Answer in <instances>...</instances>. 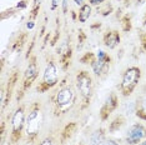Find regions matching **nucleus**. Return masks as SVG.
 <instances>
[{
	"label": "nucleus",
	"instance_id": "f257e3e1",
	"mask_svg": "<svg viewBox=\"0 0 146 145\" xmlns=\"http://www.w3.org/2000/svg\"><path fill=\"white\" fill-rule=\"evenodd\" d=\"M78 100V91L76 88L71 84L62 83L60 88L52 95V113L56 118H62L66 115L72 108L75 106Z\"/></svg>",
	"mask_w": 146,
	"mask_h": 145
},
{
	"label": "nucleus",
	"instance_id": "f03ea898",
	"mask_svg": "<svg viewBox=\"0 0 146 145\" xmlns=\"http://www.w3.org/2000/svg\"><path fill=\"white\" fill-rule=\"evenodd\" d=\"M42 108L40 101H34L26 113V121H25V133L24 139L26 144H35L39 139V135L42 129Z\"/></svg>",
	"mask_w": 146,
	"mask_h": 145
},
{
	"label": "nucleus",
	"instance_id": "7ed1b4c3",
	"mask_svg": "<svg viewBox=\"0 0 146 145\" xmlns=\"http://www.w3.org/2000/svg\"><path fill=\"white\" fill-rule=\"evenodd\" d=\"M75 88L80 96V109L85 110L89 108L90 101L94 96V79L89 70H79L75 75Z\"/></svg>",
	"mask_w": 146,
	"mask_h": 145
},
{
	"label": "nucleus",
	"instance_id": "20e7f679",
	"mask_svg": "<svg viewBox=\"0 0 146 145\" xmlns=\"http://www.w3.org/2000/svg\"><path fill=\"white\" fill-rule=\"evenodd\" d=\"M59 71H60V65L54 59L48 60L44 71H42L40 83H38L36 85V91L39 94H45L52 88H55L60 81V72Z\"/></svg>",
	"mask_w": 146,
	"mask_h": 145
},
{
	"label": "nucleus",
	"instance_id": "39448f33",
	"mask_svg": "<svg viewBox=\"0 0 146 145\" xmlns=\"http://www.w3.org/2000/svg\"><path fill=\"white\" fill-rule=\"evenodd\" d=\"M26 105L21 104L15 109L10 119V134L9 141L11 145L18 144L21 139H24L25 133V121H26Z\"/></svg>",
	"mask_w": 146,
	"mask_h": 145
},
{
	"label": "nucleus",
	"instance_id": "423d86ee",
	"mask_svg": "<svg viewBox=\"0 0 146 145\" xmlns=\"http://www.w3.org/2000/svg\"><path fill=\"white\" fill-rule=\"evenodd\" d=\"M141 75H142L141 68L136 67V65H132V67H129L125 69V71L122 72L121 81L117 86L121 96L129 98L134 93L136 86H137L141 80Z\"/></svg>",
	"mask_w": 146,
	"mask_h": 145
},
{
	"label": "nucleus",
	"instance_id": "0eeeda50",
	"mask_svg": "<svg viewBox=\"0 0 146 145\" xmlns=\"http://www.w3.org/2000/svg\"><path fill=\"white\" fill-rule=\"evenodd\" d=\"M38 76H39V64H38V60H36V57L33 55V57L29 59L28 65H26L25 70H24V72H23L21 85H20V89H19L18 98H16L18 99V103L24 98L26 91L34 85Z\"/></svg>",
	"mask_w": 146,
	"mask_h": 145
},
{
	"label": "nucleus",
	"instance_id": "6e6552de",
	"mask_svg": "<svg viewBox=\"0 0 146 145\" xmlns=\"http://www.w3.org/2000/svg\"><path fill=\"white\" fill-rule=\"evenodd\" d=\"M146 139V126L142 123H134L129 126L125 135V141L129 145H139Z\"/></svg>",
	"mask_w": 146,
	"mask_h": 145
},
{
	"label": "nucleus",
	"instance_id": "1a4fd4ad",
	"mask_svg": "<svg viewBox=\"0 0 146 145\" xmlns=\"http://www.w3.org/2000/svg\"><path fill=\"white\" fill-rule=\"evenodd\" d=\"M119 106V96L116 93H111L106 98L105 103L101 105L100 108V113H99V116H100L101 121H108L109 118L111 116V114L117 109Z\"/></svg>",
	"mask_w": 146,
	"mask_h": 145
},
{
	"label": "nucleus",
	"instance_id": "9d476101",
	"mask_svg": "<svg viewBox=\"0 0 146 145\" xmlns=\"http://www.w3.org/2000/svg\"><path fill=\"white\" fill-rule=\"evenodd\" d=\"M58 54H59V65L64 71L68 70V68L70 67V61H71V55H72V48L70 41H64L60 45V48L58 49Z\"/></svg>",
	"mask_w": 146,
	"mask_h": 145
},
{
	"label": "nucleus",
	"instance_id": "9b49d317",
	"mask_svg": "<svg viewBox=\"0 0 146 145\" xmlns=\"http://www.w3.org/2000/svg\"><path fill=\"white\" fill-rule=\"evenodd\" d=\"M18 79H19V74L18 71H14L13 74L9 76V80H8V84H6V89L3 88L1 90V109L4 110L5 106L10 103V99H11V95H13V91H14V88L16 83H18Z\"/></svg>",
	"mask_w": 146,
	"mask_h": 145
},
{
	"label": "nucleus",
	"instance_id": "f8f14e48",
	"mask_svg": "<svg viewBox=\"0 0 146 145\" xmlns=\"http://www.w3.org/2000/svg\"><path fill=\"white\" fill-rule=\"evenodd\" d=\"M111 63H112V59L111 60H100V59L96 58V54H95L94 59H92L89 65H90L91 71L94 72L96 78H104L109 72V70H110Z\"/></svg>",
	"mask_w": 146,
	"mask_h": 145
},
{
	"label": "nucleus",
	"instance_id": "ddd939ff",
	"mask_svg": "<svg viewBox=\"0 0 146 145\" xmlns=\"http://www.w3.org/2000/svg\"><path fill=\"white\" fill-rule=\"evenodd\" d=\"M102 43H104L105 48H108L109 50H114L120 45L121 43V34L119 30H108L102 35Z\"/></svg>",
	"mask_w": 146,
	"mask_h": 145
},
{
	"label": "nucleus",
	"instance_id": "4468645a",
	"mask_svg": "<svg viewBox=\"0 0 146 145\" xmlns=\"http://www.w3.org/2000/svg\"><path fill=\"white\" fill-rule=\"evenodd\" d=\"M78 124L75 123V121H71V123L66 124L64 126V129L61 130L60 133V143L61 144H65L68 140H70L72 136L75 135L76 130H78Z\"/></svg>",
	"mask_w": 146,
	"mask_h": 145
},
{
	"label": "nucleus",
	"instance_id": "2eb2a0df",
	"mask_svg": "<svg viewBox=\"0 0 146 145\" xmlns=\"http://www.w3.org/2000/svg\"><path fill=\"white\" fill-rule=\"evenodd\" d=\"M108 139L106 136V130L104 128H99L91 134L89 145H105V141Z\"/></svg>",
	"mask_w": 146,
	"mask_h": 145
},
{
	"label": "nucleus",
	"instance_id": "dca6fc26",
	"mask_svg": "<svg viewBox=\"0 0 146 145\" xmlns=\"http://www.w3.org/2000/svg\"><path fill=\"white\" fill-rule=\"evenodd\" d=\"M134 113L139 120L146 121V96L139 98L137 100H136Z\"/></svg>",
	"mask_w": 146,
	"mask_h": 145
},
{
	"label": "nucleus",
	"instance_id": "f3484780",
	"mask_svg": "<svg viewBox=\"0 0 146 145\" xmlns=\"http://www.w3.org/2000/svg\"><path fill=\"white\" fill-rule=\"evenodd\" d=\"M92 14V6L89 4V3H85L82 6H80L79 9V13H78V20L79 23L84 24L90 19V16Z\"/></svg>",
	"mask_w": 146,
	"mask_h": 145
},
{
	"label": "nucleus",
	"instance_id": "a211bd4d",
	"mask_svg": "<svg viewBox=\"0 0 146 145\" xmlns=\"http://www.w3.org/2000/svg\"><path fill=\"white\" fill-rule=\"evenodd\" d=\"M126 123V118L122 114H119L112 119L111 123H109V133H116L122 128V125Z\"/></svg>",
	"mask_w": 146,
	"mask_h": 145
},
{
	"label": "nucleus",
	"instance_id": "6ab92c4d",
	"mask_svg": "<svg viewBox=\"0 0 146 145\" xmlns=\"http://www.w3.org/2000/svg\"><path fill=\"white\" fill-rule=\"evenodd\" d=\"M94 57H95L94 53H90V51L85 53V54L80 58V63H81V64H90L91 60L94 59Z\"/></svg>",
	"mask_w": 146,
	"mask_h": 145
},
{
	"label": "nucleus",
	"instance_id": "aec40b11",
	"mask_svg": "<svg viewBox=\"0 0 146 145\" xmlns=\"http://www.w3.org/2000/svg\"><path fill=\"white\" fill-rule=\"evenodd\" d=\"M38 145H56V140L54 139V136H45L44 139H41L38 143Z\"/></svg>",
	"mask_w": 146,
	"mask_h": 145
},
{
	"label": "nucleus",
	"instance_id": "412c9836",
	"mask_svg": "<svg viewBox=\"0 0 146 145\" xmlns=\"http://www.w3.org/2000/svg\"><path fill=\"white\" fill-rule=\"evenodd\" d=\"M96 58L100 59V60H111V57L108 54V53H105L104 50H98L96 51Z\"/></svg>",
	"mask_w": 146,
	"mask_h": 145
},
{
	"label": "nucleus",
	"instance_id": "4be33fe9",
	"mask_svg": "<svg viewBox=\"0 0 146 145\" xmlns=\"http://www.w3.org/2000/svg\"><path fill=\"white\" fill-rule=\"evenodd\" d=\"M85 39H86V35L84 34V31L80 29V30H79V38H78V49H81L82 48Z\"/></svg>",
	"mask_w": 146,
	"mask_h": 145
},
{
	"label": "nucleus",
	"instance_id": "5701e85b",
	"mask_svg": "<svg viewBox=\"0 0 146 145\" xmlns=\"http://www.w3.org/2000/svg\"><path fill=\"white\" fill-rule=\"evenodd\" d=\"M59 6H61V0H51V5H50L51 11H55L56 9H59Z\"/></svg>",
	"mask_w": 146,
	"mask_h": 145
},
{
	"label": "nucleus",
	"instance_id": "b1692460",
	"mask_svg": "<svg viewBox=\"0 0 146 145\" xmlns=\"http://www.w3.org/2000/svg\"><path fill=\"white\" fill-rule=\"evenodd\" d=\"M140 41H141L142 50L146 53V33H142V34H140Z\"/></svg>",
	"mask_w": 146,
	"mask_h": 145
},
{
	"label": "nucleus",
	"instance_id": "393cba45",
	"mask_svg": "<svg viewBox=\"0 0 146 145\" xmlns=\"http://www.w3.org/2000/svg\"><path fill=\"white\" fill-rule=\"evenodd\" d=\"M61 9L64 14H68L69 10V0H61Z\"/></svg>",
	"mask_w": 146,
	"mask_h": 145
},
{
	"label": "nucleus",
	"instance_id": "a878e982",
	"mask_svg": "<svg viewBox=\"0 0 146 145\" xmlns=\"http://www.w3.org/2000/svg\"><path fill=\"white\" fill-rule=\"evenodd\" d=\"M106 0H89V4L91 6H98V5H101L104 4Z\"/></svg>",
	"mask_w": 146,
	"mask_h": 145
},
{
	"label": "nucleus",
	"instance_id": "bb28decb",
	"mask_svg": "<svg viewBox=\"0 0 146 145\" xmlns=\"http://www.w3.org/2000/svg\"><path fill=\"white\" fill-rule=\"evenodd\" d=\"M105 145H120L117 143V141H116L115 139H111V138H108V139H106V141H105Z\"/></svg>",
	"mask_w": 146,
	"mask_h": 145
},
{
	"label": "nucleus",
	"instance_id": "cd10ccee",
	"mask_svg": "<svg viewBox=\"0 0 146 145\" xmlns=\"http://www.w3.org/2000/svg\"><path fill=\"white\" fill-rule=\"evenodd\" d=\"M35 26V23H34V20H30V21H28L26 23V28L29 29V30H31L33 28H34Z\"/></svg>",
	"mask_w": 146,
	"mask_h": 145
},
{
	"label": "nucleus",
	"instance_id": "c85d7f7f",
	"mask_svg": "<svg viewBox=\"0 0 146 145\" xmlns=\"http://www.w3.org/2000/svg\"><path fill=\"white\" fill-rule=\"evenodd\" d=\"M85 1L86 0H74V3H75V5H78L79 8H80V6H82L85 4Z\"/></svg>",
	"mask_w": 146,
	"mask_h": 145
},
{
	"label": "nucleus",
	"instance_id": "c756f323",
	"mask_svg": "<svg viewBox=\"0 0 146 145\" xmlns=\"http://www.w3.org/2000/svg\"><path fill=\"white\" fill-rule=\"evenodd\" d=\"M139 145H146V139H145V140H142V141H141V143L139 144Z\"/></svg>",
	"mask_w": 146,
	"mask_h": 145
},
{
	"label": "nucleus",
	"instance_id": "7c9ffc66",
	"mask_svg": "<svg viewBox=\"0 0 146 145\" xmlns=\"http://www.w3.org/2000/svg\"><path fill=\"white\" fill-rule=\"evenodd\" d=\"M144 25H146V14H145V16H144Z\"/></svg>",
	"mask_w": 146,
	"mask_h": 145
},
{
	"label": "nucleus",
	"instance_id": "2f4dec72",
	"mask_svg": "<svg viewBox=\"0 0 146 145\" xmlns=\"http://www.w3.org/2000/svg\"><path fill=\"white\" fill-rule=\"evenodd\" d=\"M76 145H84V144H82V143H79V144H76Z\"/></svg>",
	"mask_w": 146,
	"mask_h": 145
},
{
	"label": "nucleus",
	"instance_id": "473e14b6",
	"mask_svg": "<svg viewBox=\"0 0 146 145\" xmlns=\"http://www.w3.org/2000/svg\"><path fill=\"white\" fill-rule=\"evenodd\" d=\"M119 1H120V0H119Z\"/></svg>",
	"mask_w": 146,
	"mask_h": 145
}]
</instances>
